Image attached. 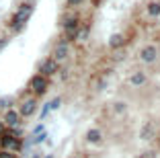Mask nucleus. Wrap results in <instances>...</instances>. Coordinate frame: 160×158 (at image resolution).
<instances>
[{
    "mask_svg": "<svg viewBox=\"0 0 160 158\" xmlns=\"http://www.w3.org/2000/svg\"><path fill=\"white\" fill-rule=\"evenodd\" d=\"M47 158H52V156H47Z\"/></svg>",
    "mask_w": 160,
    "mask_h": 158,
    "instance_id": "nucleus-18",
    "label": "nucleus"
},
{
    "mask_svg": "<svg viewBox=\"0 0 160 158\" xmlns=\"http://www.w3.org/2000/svg\"><path fill=\"white\" fill-rule=\"evenodd\" d=\"M0 158H17L14 152H6V150H0Z\"/></svg>",
    "mask_w": 160,
    "mask_h": 158,
    "instance_id": "nucleus-13",
    "label": "nucleus"
},
{
    "mask_svg": "<svg viewBox=\"0 0 160 158\" xmlns=\"http://www.w3.org/2000/svg\"><path fill=\"white\" fill-rule=\"evenodd\" d=\"M86 138H88V142H92V144H97V142H101V131H99V130H90Z\"/></svg>",
    "mask_w": 160,
    "mask_h": 158,
    "instance_id": "nucleus-10",
    "label": "nucleus"
},
{
    "mask_svg": "<svg viewBox=\"0 0 160 158\" xmlns=\"http://www.w3.org/2000/svg\"><path fill=\"white\" fill-rule=\"evenodd\" d=\"M146 82V76L142 74V72H136V74L132 76V84L133 86H140V84H144Z\"/></svg>",
    "mask_w": 160,
    "mask_h": 158,
    "instance_id": "nucleus-9",
    "label": "nucleus"
},
{
    "mask_svg": "<svg viewBox=\"0 0 160 158\" xmlns=\"http://www.w3.org/2000/svg\"><path fill=\"white\" fill-rule=\"evenodd\" d=\"M31 13H33V6L31 4H23L19 10H17V14H14V19H12V29L14 31H21V29L25 27V23L29 21Z\"/></svg>",
    "mask_w": 160,
    "mask_h": 158,
    "instance_id": "nucleus-1",
    "label": "nucleus"
},
{
    "mask_svg": "<svg viewBox=\"0 0 160 158\" xmlns=\"http://www.w3.org/2000/svg\"><path fill=\"white\" fill-rule=\"evenodd\" d=\"M68 2H70L72 6H76V4H80V0H68Z\"/></svg>",
    "mask_w": 160,
    "mask_h": 158,
    "instance_id": "nucleus-16",
    "label": "nucleus"
},
{
    "mask_svg": "<svg viewBox=\"0 0 160 158\" xmlns=\"http://www.w3.org/2000/svg\"><path fill=\"white\" fill-rule=\"evenodd\" d=\"M8 103H10L8 99H2V101H0V107H8Z\"/></svg>",
    "mask_w": 160,
    "mask_h": 158,
    "instance_id": "nucleus-15",
    "label": "nucleus"
},
{
    "mask_svg": "<svg viewBox=\"0 0 160 158\" xmlns=\"http://www.w3.org/2000/svg\"><path fill=\"white\" fill-rule=\"evenodd\" d=\"M123 43V37L121 35H113V37H111V41H109V45L111 47H119Z\"/></svg>",
    "mask_w": 160,
    "mask_h": 158,
    "instance_id": "nucleus-11",
    "label": "nucleus"
},
{
    "mask_svg": "<svg viewBox=\"0 0 160 158\" xmlns=\"http://www.w3.org/2000/svg\"><path fill=\"white\" fill-rule=\"evenodd\" d=\"M35 109H37V103H35V99H25V101L21 103L19 115H21V117H31V115L35 113Z\"/></svg>",
    "mask_w": 160,
    "mask_h": 158,
    "instance_id": "nucleus-4",
    "label": "nucleus"
},
{
    "mask_svg": "<svg viewBox=\"0 0 160 158\" xmlns=\"http://www.w3.org/2000/svg\"><path fill=\"white\" fill-rule=\"evenodd\" d=\"M148 13L150 14H160V2H152V4L148 6Z\"/></svg>",
    "mask_w": 160,
    "mask_h": 158,
    "instance_id": "nucleus-12",
    "label": "nucleus"
},
{
    "mask_svg": "<svg viewBox=\"0 0 160 158\" xmlns=\"http://www.w3.org/2000/svg\"><path fill=\"white\" fill-rule=\"evenodd\" d=\"M140 58H142L144 62H154V60H156V47H154V45L144 47V49H142V54H140Z\"/></svg>",
    "mask_w": 160,
    "mask_h": 158,
    "instance_id": "nucleus-8",
    "label": "nucleus"
},
{
    "mask_svg": "<svg viewBox=\"0 0 160 158\" xmlns=\"http://www.w3.org/2000/svg\"><path fill=\"white\" fill-rule=\"evenodd\" d=\"M29 86H31L33 94H43L47 90V78H45V76H41V74H37V76H33V78H31Z\"/></svg>",
    "mask_w": 160,
    "mask_h": 158,
    "instance_id": "nucleus-3",
    "label": "nucleus"
},
{
    "mask_svg": "<svg viewBox=\"0 0 160 158\" xmlns=\"http://www.w3.org/2000/svg\"><path fill=\"white\" fill-rule=\"evenodd\" d=\"M60 107V99H53L52 103H49V109H58Z\"/></svg>",
    "mask_w": 160,
    "mask_h": 158,
    "instance_id": "nucleus-14",
    "label": "nucleus"
},
{
    "mask_svg": "<svg viewBox=\"0 0 160 158\" xmlns=\"http://www.w3.org/2000/svg\"><path fill=\"white\" fill-rule=\"evenodd\" d=\"M4 123H6L8 127H19V125H21V115H19V111L8 109V111L4 113Z\"/></svg>",
    "mask_w": 160,
    "mask_h": 158,
    "instance_id": "nucleus-6",
    "label": "nucleus"
},
{
    "mask_svg": "<svg viewBox=\"0 0 160 158\" xmlns=\"http://www.w3.org/2000/svg\"><path fill=\"white\" fill-rule=\"evenodd\" d=\"M39 72H41V76H45V78H47V76H53L58 72V62L53 60V58H52V60H45L41 64V68H39Z\"/></svg>",
    "mask_w": 160,
    "mask_h": 158,
    "instance_id": "nucleus-5",
    "label": "nucleus"
},
{
    "mask_svg": "<svg viewBox=\"0 0 160 158\" xmlns=\"http://www.w3.org/2000/svg\"><path fill=\"white\" fill-rule=\"evenodd\" d=\"M2 131H4V123L0 121V135H2Z\"/></svg>",
    "mask_w": 160,
    "mask_h": 158,
    "instance_id": "nucleus-17",
    "label": "nucleus"
},
{
    "mask_svg": "<svg viewBox=\"0 0 160 158\" xmlns=\"http://www.w3.org/2000/svg\"><path fill=\"white\" fill-rule=\"evenodd\" d=\"M66 56H68V41L64 39V41H60L56 45V49H53V60L62 62V60H66Z\"/></svg>",
    "mask_w": 160,
    "mask_h": 158,
    "instance_id": "nucleus-7",
    "label": "nucleus"
},
{
    "mask_svg": "<svg viewBox=\"0 0 160 158\" xmlns=\"http://www.w3.org/2000/svg\"><path fill=\"white\" fill-rule=\"evenodd\" d=\"M64 31H66V41H72L78 35V17H68L64 21Z\"/></svg>",
    "mask_w": 160,
    "mask_h": 158,
    "instance_id": "nucleus-2",
    "label": "nucleus"
}]
</instances>
